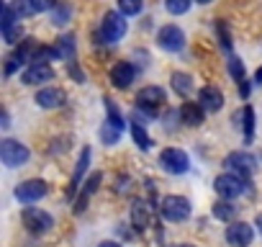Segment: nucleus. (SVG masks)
Masks as SVG:
<instances>
[{
	"mask_svg": "<svg viewBox=\"0 0 262 247\" xmlns=\"http://www.w3.org/2000/svg\"><path fill=\"white\" fill-rule=\"evenodd\" d=\"M126 34V21H123V13H105L103 24H100V31H98V42L103 44H116L118 39H123Z\"/></svg>",
	"mask_w": 262,
	"mask_h": 247,
	"instance_id": "f257e3e1",
	"label": "nucleus"
},
{
	"mask_svg": "<svg viewBox=\"0 0 262 247\" xmlns=\"http://www.w3.org/2000/svg\"><path fill=\"white\" fill-rule=\"evenodd\" d=\"M160 214L167 221H185L190 216V201L183 196H165L160 203Z\"/></svg>",
	"mask_w": 262,
	"mask_h": 247,
	"instance_id": "f03ea898",
	"label": "nucleus"
},
{
	"mask_svg": "<svg viewBox=\"0 0 262 247\" xmlns=\"http://www.w3.org/2000/svg\"><path fill=\"white\" fill-rule=\"evenodd\" d=\"M24 227L31 232V234H47L52 227H54V219H52V214H47V211H41V209H34V206H29V209H24Z\"/></svg>",
	"mask_w": 262,
	"mask_h": 247,
	"instance_id": "7ed1b4c3",
	"label": "nucleus"
},
{
	"mask_svg": "<svg viewBox=\"0 0 262 247\" xmlns=\"http://www.w3.org/2000/svg\"><path fill=\"white\" fill-rule=\"evenodd\" d=\"M0 160L8 168H18L29 160V147L16 142V139H3L0 142Z\"/></svg>",
	"mask_w": 262,
	"mask_h": 247,
	"instance_id": "20e7f679",
	"label": "nucleus"
},
{
	"mask_svg": "<svg viewBox=\"0 0 262 247\" xmlns=\"http://www.w3.org/2000/svg\"><path fill=\"white\" fill-rule=\"evenodd\" d=\"M213 188H216V193L221 198H229L231 201V198H236V196L244 193V178L236 175V173H224V175H219L213 180Z\"/></svg>",
	"mask_w": 262,
	"mask_h": 247,
	"instance_id": "39448f33",
	"label": "nucleus"
},
{
	"mask_svg": "<svg viewBox=\"0 0 262 247\" xmlns=\"http://www.w3.org/2000/svg\"><path fill=\"white\" fill-rule=\"evenodd\" d=\"M160 162H162V168H165L167 173H172V175H183V173H188V168H190L188 155H185L183 150H175V147L162 150Z\"/></svg>",
	"mask_w": 262,
	"mask_h": 247,
	"instance_id": "423d86ee",
	"label": "nucleus"
},
{
	"mask_svg": "<svg viewBox=\"0 0 262 247\" xmlns=\"http://www.w3.org/2000/svg\"><path fill=\"white\" fill-rule=\"evenodd\" d=\"M47 191H49V186H47L44 180L31 178V180H24V183L16 188V198H18V201H24V203H34V201L44 198V196H47Z\"/></svg>",
	"mask_w": 262,
	"mask_h": 247,
	"instance_id": "0eeeda50",
	"label": "nucleus"
},
{
	"mask_svg": "<svg viewBox=\"0 0 262 247\" xmlns=\"http://www.w3.org/2000/svg\"><path fill=\"white\" fill-rule=\"evenodd\" d=\"M224 165H226L229 170H234L236 175H242V178H249V175L257 170L254 157H252V155H247V152H231V155H226Z\"/></svg>",
	"mask_w": 262,
	"mask_h": 247,
	"instance_id": "6e6552de",
	"label": "nucleus"
},
{
	"mask_svg": "<svg viewBox=\"0 0 262 247\" xmlns=\"http://www.w3.org/2000/svg\"><path fill=\"white\" fill-rule=\"evenodd\" d=\"M254 239V229L244 221H234L229 229H226V242L231 247H249Z\"/></svg>",
	"mask_w": 262,
	"mask_h": 247,
	"instance_id": "1a4fd4ad",
	"label": "nucleus"
},
{
	"mask_svg": "<svg viewBox=\"0 0 262 247\" xmlns=\"http://www.w3.org/2000/svg\"><path fill=\"white\" fill-rule=\"evenodd\" d=\"M157 44H160L162 49H167V52H178V49H183V44H185V34H183V29H178V26H162L160 34H157Z\"/></svg>",
	"mask_w": 262,
	"mask_h": 247,
	"instance_id": "9d476101",
	"label": "nucleus"
},
{
	"mask_svg": "<svg viewBox=\"0 0 262 247\" xmlns=\"http://www.w3.org/2000/svg\"><path fill=\"white\" fill-rule=\"evenodd\" d=\"M54 77V70L47 65V62H31L26 67V72L21 75V80L26 85H39V83H49Z\"/></svg>",
	"mask_w": 262,
	"mask_h": 247,
	"instance_id": "9b49d317",
	"label": "nucleus"
},
{
	"mask_svg": "<svg viewBox=\"0 0 262 247\" xmlns=\"http://www.w3.org/2000/svg\"><path fill=\"white\" fill-rule=\"evenodd\" d=\"M134 65L131 62H118V65H113V70H111V83L118 88V90H123V88H128L131 83H134Z\"/></svg>",
	"mask_w": 262,
	"mask_h": 247,
	"instance_id": "f8f14e48",
	"label": "nucleus"
},
{
	"mask_svg": "<svg viewBox=\"0 0 262 247\" xmlns=\"http://www.w3.org/2000/svg\"><path fill=\"white\" fill-rule=\"evenodd\" d=\"M64 100H67V95L59 88H41L36 93V106H41V108H59V106H64Z\"/></svg>",
	"mask_w": 262,
	"mask_h": 247,
	"instance_id": "ddd939ff",
	"label": "nucleus"
},
{
	"mask_svg": "<svg viewBox=\"0 0 262 247\" xmlns=\"http://www.w3.org/2000/svg\"><path fill=\"white\" fill-rule=\"evenodd\" d=\"M137 103H139V108H157L165 103V90L157 85H147L144 90H139Z\"/></svg>",
	"mask_w": 262,
	"mask_h": 247,
	"instance_id": "4468645a",
	"label": "nucleus"
},
{
	"mask_svg": "<svg viewBox=\"0 0 262 247\" xmlns=\"http://www.w3.org/2000/svg\"><path fill=\"white\" fill-rule=\"evenodd\" d=\"M203 116H206V108L201 103H188L185 100L183 108H180V118H183V123H188V127H201Z\"/></svg>",
	"mask_w": 262,
	"mask_h": 247,
	"instance_id": "2eb2a0df",
	"label": "nucleus"
},
{
	"mask_svg": "<svg viewBox=\"0 0 262 247\" xmlns=\"http://www.w3.org/2000/svg\"><path fill=\"white\" fill-rule=\"evenodd\" d=\"M201 106L206 108V111H221V106H224V95H221V90L219 88H213V85H206L203 90H201Z\"/></svg>",
	"mask_w": 262,
	"mask_h": 247,
	"instance_id": "dca6fc26",
	"label": "nucleus"
},
{
	"mask_svg": "<svg viewBox=\"0 0 262 247\" xmlns=\"http://www.w3.org/2000/svg\"><path fill=\"white\" fill-rule=\"evenodd\" d=\"M100 178H103L100 173H93V175L88 178V183H85V188H82L80 198L75 201V209H72L75 214H82V211H85V203H88V198H90V196L98 191V183H100Z\"/></svg>",
	"mask_w": 262,
	"mask_h": 247,
	"instance_id": "f3484780",
	"label": "nucleus"
},
{
	"mask_svg": "<svg viewBox=\"0 0 262 247\" xmlns=\"http://www.w3.org/2000/svg\"><path fill=\"white\" fill-rule=\"evenodd\" d=\"M131 224H134V229H139V232H144L147 224H149V209H147V203L139 201V198L131 203Z\"/></svg>",
	"mask_w": 262,
	"mask_h": 247,
	"instance_id": "a211bd4d",
	"label": "nucleus"
},
{
	"mask_svg": "<svg viewBox=\"0 0 262 247\" xmlns=\"http://www.w3.org/2000/svg\"><path fill=\"white\" fill-rule=\"evenodd\" d=\"M88 165H90V150L85 147V150H82V155H80V160H77V168H75V173H72V183H70L67 196H75V191H77V186H80V178L85 175Z\"/></svg>",
	"mask_w": 262,
	"mask_h": 247,
	"instance_id": "6ab92c4d",
	"label": "nucleus"
},
{
	"mask_svg": "<svg viewBox=\"0 0 262 247\" xmlns=\"http://www.w3.org/2000/svg\"><path fill=\"white\" fill-rule=\"evenodd\" d=\"M54 49H57V57H62V59H72V57H75V49H77V44H75V34H64V36H59V39L54 42Z\"/></svg>",
	"mask_w": 262,
	"mask_h": 247,
	"instance_id": "aec40b11",
	"label": "nucleus"
},
{
	"mask_svg": "<svg viewBox=\"0 0 262 247\" xmlns=\"http://www.w3.org/2000/svg\"><path fill=\"white\" fill-rule=\"evenodd\" d=\"M170 83H172V90H175L178 95H183V98L193 90V80H190V75H185V72H172Z\"/></svg>",
	"mask_w": 262,
	"mask_h": 247,
	"instance_id": "412c9836",
	"label": "nucleus"
},
{
	"mask_svg": "<svg viewBox=\"0 0 262 247\" xmlns=\"http://www.w3.org/2000/svg\"><path fill=\"white\" fill-rule=\"evenodd\" d=\"M213 216L221 219V221H229V219L236 216V206H234L229 198H226V201H219V203H213Z\"/></svg>",
	"mask_w": 262,
	"mask_h": 247,
	"instance_id": "4be33fe9",
	"label": "nucleus"
},
{
	"mask_svg": "<svg viewBox=\"0 0 262 247\" xmlns=\"http://www.w3.org/2000/svg\"><path fill=\"white\" fill-rule=\"evenodd\" d=\"M131 137H134V142H137L139 150H149V147H152V139H149V134L142 129V123H131Z\"/></svg>",
	"mask_w": 262,
	"mask_h": 247,
	"instance_id": "5701e85b",
	"label": "nucleus"
},
{
	"mask_svg": "<svg viewBox=\"0 0 262 247\" xmlns=\"http://www.w3.org/2000/svg\"><path fill=\"white\" fill-rule=\"evenodd\" d=\"M118 137H121V129H118V127H113L111 121H105L103 127H100V139H103V145H116V142H118Z\"/></svg>",
	"mask_w": 262,
	"mask_h": 247,
	"instance_id": "b1692460",
	"label": "nucleus"
},
{
	"mask_svg": "<svg viewBox=\"0 0 262 247\" xmlns=\"http://www.w3.org/2000/svg\"><path fill=\"white\" fill-rule=\"evenodd\" d=\"M190 3H193V0H165V6H167V11H170L172 16L188 13V11H190Z\"/></svg>",
	"mask_w": 262,
	"mask_h": 247,
	"instance_id": "393cba45",
	"label": "nucleus"
},
{
	"mask_svg": "<svg viewBox=\"0 0 262 247\" xmlns=\"http://www.w3.org/2000/svg\"><path fill=\"white\" fill-rule=\"evenodd\" d=\"M118 11L123 16H137L142 11V0H118Z\"/></svg>",
	"mask_w": 262,
	"mask_h": 247,
	"instance_id": "a878e982",
	"label": "nucleus"
},
{
	"mask_svg": "<svg viewBox=\"0 0 262 247\" xmlns=\"http://www.w3.org/2000/svg\"><path fill=\"white\" fill-rule=\"evenodd\" d=\"M24 62H26V59H24V54H21L18 49H16L13 54H8V57H6V75H13Z\"/></svg>",
	"mask_w": 262,
	"mask_h": 247,
	"instance_id": "bb28decb",
	"label": "nucleus"
},
{
	"mask_svg": "<svg viewBox=\"0 0 262 247\" xmlns=\"http://www.w3.org/2000/svg\"><path fill=\"white\" fill-rule=\"evenodd\" d=\"M70 13H72V8H70L67 3L54 6V18H52V21H54L57 26H62V24H67V21H70Z\"/></svg>",
	"mask_w": 262,
	"mask_h": 247,
	"instance_id": "cd10ccee",
	"label": "nucleus"
},
{
	"mask_svg": "<svg viewBox=\"0 0 262 247\" xmlns=\"http://www.w3.org/2000/svg\"><path fill=\"white\" fill-rule=\"evenodd\" d=\"M242 116H244V137L252 139V132H254V111H252L249 106H244Z\"/></svg>",
	"mask_w": 262,
	"mask_h": 247,
	"instance_id": "c85d7f7f",
	"label": "nucleus"
},
{
	"mask_svg": "<svg viewBox=\"0 0 262 247\" xmlns=\"http://www.w3.org/2000/svg\"><path fill=\"white\" fill-rule=\"evenodd\" d=\"M229 72H231V77H234L236 83H242V80H244V67H242V59L231 57V59H229Z\"/></svg>",
	"mask_w": 262,
	"mask_h": 247,
	"instance_id": "c756f323",
	"label": "nucleus"
},
{
	"mask_svg": "<svg viewBox=\"0 0 262 247\" xmlns=\"http://www.w3.org/2000/svg\"><path fill=\"white\" fill-rule=\"evenodd\" d=\"M57 6V0H29V8H34L36 13H44V11H52Z\"/></svg>",
	"mask_w": 262,
	"mask_h": 247,
	"instance_id": "7c9ffc66",
	"label": "nucleus"
},
{
	"mask_svg": "<svg viewBox=\"0 0 262 247\" xmlns=\"http://www.w3.org/2000/svg\"><path fill=\"white\" fill-rule=\"evenodd\" d=\"M219 34H221V47H224V49H231V42H229V31H224V24H219Z\"/></svg>",
	"mask_w": 262,
	"mask_h": 247,
	"instance_id": "2f4dec72",
	"label": "nucleus"
},
{
	"mask_svg": "<svg viewBox=\"0 0 262 247\" xmlns=\"http://www.w3.org/2000/svg\"><path fill=\"white\" fill-rule=\"evenodd\" d=\"M239 95H242V98H249V83H247V80H242V85H239Z\"/></svg>",
	"mask_w": 262,
	"mask_h": 247,
	"instance_id": "473e14b6",
	"label": "nucleus"
},
{
	"mask_svg": "<svg viewBox=\"0 0 262 247\" xmlns=\"http://www.w3.org/2000/svg\"><path fill=\"white\" fill-rule=\"evenodd\" d=\"M254 224H257V229H259V234H262V214H257V219H254Z\"/></svg>",
	"mask_w": 262,
	"mask_h": 247,
	"instance_id": "72a5a7b5",
	"label": "nucleus"
},
{
	"mask_svg": "<svg viewBox=\"0 0 262 247\" xmlns=\"http://www.w3.org/2000/svg\"><path fill=\"white\" fill-rule=\"evenodd\" d=\"M98 247H118V244H116V242H100Z\"/></svg>",
	"mask_w": 262,
	"mask_h": 247,
	"instance_id": "f704fd0d",
	"label": "nucleus"
},
{
	"mask_svg": "<svg viewBox=\"0 0 262 247\" xmlns=\"http://www.w3.org/2000/svg\"><path fill=\"white\" fill-rule=\"evenodd\" d=\"M254 80H257V83H262V67L257 70V75H254Z\"/></svg>",
	"mask_w": 262,
	"mask_h": 247,
	"instance_id": "c9c22d12",
	"label": "nucleus"
},
{
	"mask_svg": "<svg viewBox=\"0 0 262 247\" xmlns=\"http://www.w3.org/2000/svg\"><path fill=\"white\" fill-rule=\"evenodd\" d=\"M195 3H201V6H206V3H213V0H195Z\"/></svg>",
	"mask_w": 262,
	"mask_h": 247,
	"instance_id": "e433bc0d",
	"label": "nucleus"
},
{
	"mask_svg": "<svg viewBox=\"0 0 262 247\" xmlns=\"http://www.w3.org/2000/svg\"><path fill=\"white\" fill-rule=\"evenodd\" d=\"M183 247H193V244H183Z\"/></svg>",
	"mask_w": 262,
	"mask_h": 247,
	"instance_id": "4c0bfd02",
	"label": "nucleus"
}]
</instances>
